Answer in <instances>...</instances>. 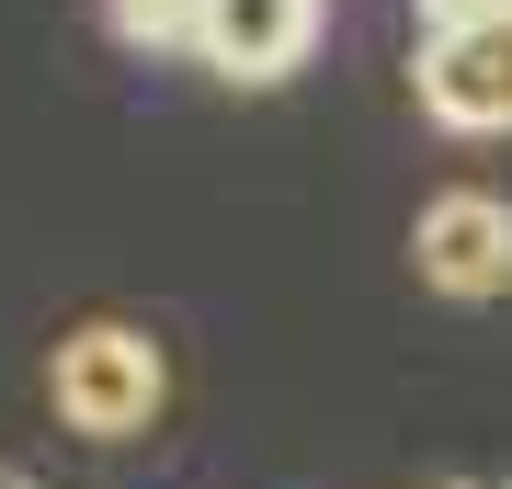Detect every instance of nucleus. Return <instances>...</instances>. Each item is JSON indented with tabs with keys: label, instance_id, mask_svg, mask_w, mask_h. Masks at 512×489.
<instances>
[{
	"label": "nucleus",
	"instance_id": "nucleus-3",
	"mask_svg": "<svg viewBox=\"0 0 512 489\" xmlns=\"http://www.w3.org/2000/svg\"><path fill=\"white\" fill-rule=\"evenodd\" d=\"M410 262L433 296H512V205L501 194H433L410 228Z\"/></svg>",
	"mask_w": 512,
	"mask_h": 489
},
{
	"label": "nucleus",
	"instance_id": "nucleus-4",
	"mask_svg": "<svg viewBox=\"0 0 512 489\" xmlns=\"http://www.w3.org/2000/svg\"><path fill=\"white\" fill-rule=\"evenodd\" d=\"M421 114L456 126V137H501L512 126V23L421 35Z\"/></svg>",
	"mask_w": 512,
	"mask_h": 489
},
{
	"label": "nucleus",
	"instance_id": "nucleus-5",
	"mask_svg": "<svg viewBox=\"0 0 512 489\" xmlns=\"http://www.w3.org/2000/svg\"><path fill=\"white\" fill-rule=\"evenodd\" d=\"M103 23H114V46H137V57H194L205 0H103Z\"/></svg>",
	"mask_w": 512,
	"mask_h": 489
},
{
	"label": "nucleus",
	"instance_id": "nucleus-1",
	"mask_svg": "<svg viewBox=\"0 0 512 489\" xmlns=\"http://www.w3.org/2000/svg\"><path fill=\"white\" fill-rule=\"evenodd\" d=\"M46 399H57V421H69L80 444H137L148 421L171 410V353H160V330H137V319H80V330H57Z\"/></svg>",
	"mask_w": 512,
	"mask_h": 489
},
{
	"label": "nucleus",
	"instance_id": "nucleus-6",
	"mask_svg": "<svg viewBox=\"0 0 512 489\" xmlns=\"http://www.w3.org/2000/svg\"><path fill=\"white\" fill-rule=\"evenodd\" d=\"M421 35H478V23H512V0H410Z\"/></svg>",
	"mask_w": 512,
	"mask_h": 489
},
{
	"label": "nucleus",
	"instance_id": "nucleus-2",
	"mask_svg": "<svg viewBox=\"0 0 512 489\" xmlns=\"http://www.w3.org/2000/svg\"><path fill=\"white\" fill-rule=\"evenodd\" d=\"M308 46H319V0H205V23H194V69H217L239 91L296 80Z\"/></svg>",
	"mask_w": 512,
	"mask_h": 489
},
{
	"label": "nucleus",
	"instance_id": "nucleus-7",
	"mask_svg": "<svg viewBox=\"0 0 512 489\" xmlns=\"http://www.w3.org/2000/svg\"><path fill=\"white\" fill-rule=\"evenodd\" d=\"M0 489H46V478H35V467H0Z\"/></svg>",
	"mask_w": 512,
	"mask_h": 489
},
{
	"label": "nucleus",
	"instance_id": "nucleus-8",
	"mask_svg": "<svg viewBox=\"0 0 512 489\" xmlns=\"http://www.w3.org/2000/svg\"><path fill=\"white\" fill-rule=\"evenodd\" d=\"M433 489H490V478H433Z\"/></svg>",
	"mask_w": 512,
	"mask_h": 489
}]
</instances>
